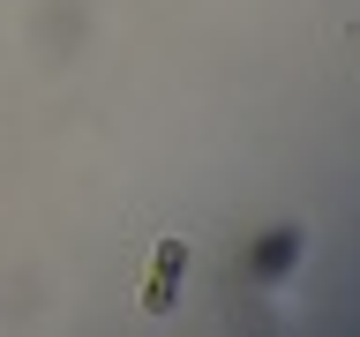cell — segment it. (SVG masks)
<instances>
[{
  "label": "cell",
  "instance_id": "cell-1",
  "mask_svg": "<svg viewBox=\"0 0 360 337\" xmlns=\"http://www.w3.org/2000/svg\"><path fill=\"white\" fill-rule=\"evenodd\" d=\"M180 270H188V247L180 240H158V263H150V285H143V315H165L180 292Z\"/></svg>",
  "mask_w": 360,
  "mask_h": 337
}]
</instances>
